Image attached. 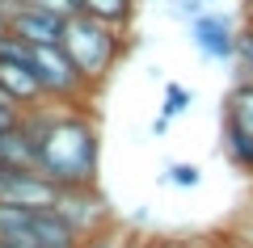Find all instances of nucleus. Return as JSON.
<instances>
[{
	"label": "nucleus",
	"mask_w": 253,
	"mask_h": 248,
	"mask_svg": "<svg viewBox=\"0 0 253 248\" xmlns=\"http://www.w3.org/2000/svg\"><path fill=\"white\" fill-rule=\"evenodd\" d=\"M190 34H194V46L215 63H228L236 55V26L224 13H194L190 17Z\"/></svg>",
	"instance_id": "nucleus-6"
},
{
	"label": "nucleus",
	"mask_w": 253,
	"mask_h": 248,
	"mask_svg": "<svg viewBox=\"0 0 253 248\" xmlns=\"http://www.w3.org/2000/svg\"><path fill=\"white\" fill-rule=\"evenodd\" d=\"M84 13L97 21H106V26L114 30H126L131 26V17H135V0H81Z\"/></svg>",
	"instance_id": "nucleus-11"
},
{
	"label": "nucleus",
	"mask_w": 253,
	"mask_h": 248,
	"mask_svg": "<svg viewBox=\"0 0 253 248\" xmlns=\"http://www.w3.org/2000/svg\"><path fill=\"white\" fill-rule=\"evenodd\" d=\"M190 101H194V93L186 89V84H177V80H169L165 84V106H161V118H181L190 109Z\"/></svg>",
	"instance_id": "nucleus-12"
},
{
	"label": "nucleus",
	"mask_w": 253,
	"mask_h": 248,
	"mask_svg": "<svg viewBox=\"0 0 253 248\" xmlns=\"http://www.w3.org/2000/svg\"><path fill=\"white\" fill-rule=\"evenodd\" d=\"M249 21H253V0H249Z\"/></svg>",
	"instance_id": "nucleus-20"
},
{
	"label": "nucleus",
	"mask_w": 253,
	"mask_h": 248,
	"mask_svg": "<svg viewBox=\"0 0 253 248\" xmlns=\"http://www.w3.org/2000/svg\"><path fill=\"white\" fill-rule=\"evenodd\" d=\"M249 26H253V21H249Z\"/></svg>",
	"instance_id": "nucleus-22"
},
{
	"label": "nucleus",
	"mask_w": 253,
	"mask_h": 248,
	"mask_svg": "<svg viewBox=\"0 0 253 248\" xmlns=\"http://www.w3.org/2000/svg\"><path fill=\"white\" fill-rule=\"evenodd\" d=\"M224 118L236 122L245 135H253V80L249 76H241L232 84V93L224 97Z\"/></svg>",
	"instance_id": "nucleus-10"
},
{
	"label": "nucleus",
	"mask_w": 253,
	"mask_h": 248,
	"mask_svg": "<svg viewBox=\"0 0 253 248\" xmlns=\"http://www.w3.org/2000/svg\"><path fill=\"white\" fill-rule=\"evenodd\" d=\"M59 46L68 51V59L76 63V71L89 80L93 89H101L106 76L114 71V63L126 55V34L106 26V21H97V17H89V13H76V17L63 21Z\"/></svg>",
	"instance_id": "nucleus-2"
},
{
	"label": "nucleus",
	"mask_w": 253,
	"mask_h": 248,
	"mask_svg": "<svg viewBox=\"0 0 253 248\" xmlns=\"http://www.w3.org/2000/svg\"><path fill=\"white\" fill-rule=\"evenodd\" d=\"M0 248H17V244H9V240H4V236H0Z\"/></svg>",
	"instance_id": "nucleus-17"
},
{
	"label": "nucleus",
	"mask_w": 253,
	"mask_h": 248,
	"mask_svg": "<svg viewBox=\"0 0 253 248\" xmlns=\"http://www.w3.org/2000/svg\"><path fill=\"white\" fill-rule=\"evenodd\" d=\"M76 248H123V244H118L114 236H106V227H101V231H93V236H84Z\"/></svg>",
	"instance_id": "nucleus-15"
},
{
	"label": "nucleus",
	"mask_w": 253,
	"mask_h": 248,
	"mask_svg": "<svg viewBox=\"0 0 253 248\" xmlns=\"http://www.w3.org/2000/svg\"><path fill=\"white\" fill-rule=\"evenodd\" d=\"M9 34L30 42V46H51V42L63 38V17H55L46 9H34V4H21L9 17Z\"/></svg>",
	"instance_id": "nucleus-7"
},
{
	"label": "nucleus",
	"mask_w": 253,
	"mask_h": 248,
	"mask_svg": "<svg viewBox=\"0 0 253 248\" xmlns=\"http://www.w3.org/2000/svg\"><path fill=\"white\" fill-rule=\"evenodd\" d=\"M165 185H181V189H194L203 181V173L194 169V164H186V160H173V164H165Z\"/></svg>",
	"instance_id": "nucleus-13"
},
{
	"label": "nucleus",
	"mask_w": 253,
	"mask_h": 248,
	"mask_svg": "<svg viewBox=\"0 0 253 248\" xmlns=\"http://www.w3.org/2000/svg\"><path fill=\"white\" fill-rule=\"evenodd\" d=\"M0 34H9V26H4V17H0Z\"/></svg>",
	"instance_id": "nucleus-18"
},
{
	"label": "nucleus",
	"mask_w": 253,
	"mask_h": 248,
	"mask_svg": "<svg viewBox=\"0 0 253 248\" xmlns=\"http://www.w3.org/2000/svg\"><path fill=\"white\" fill-rule=\"evenodd\" d=\"M219 147H224L228 164H232L236 173H245V177H253V135H245L236 122H228V118H219Z\"/></svg>",
	"instance_id": "nucleus-9"
},
{
	"label": "nucleus",
	"mask_w": 253,
	"mask_h": 248,
	"mask_svg": "<svg viewBox=\"0 0 253 248\" xmlns=\"http://www.w3.org/2000/svg\"><path fill=\"white\" fill-rule=\"evenodd\" d=\"M0 89L9 93L21 109H30V106H38V101H42V89H38L34 68H30V63H21V59H0Z\"/></svg>",
	"instance_id": "nucleus-8"
},
{
	"label": "nucleus",
	"mask_w": 253,
	"mask_h": 248,
	"mask_svg": "<svg viewBox=\"0 0 253 248\" xmlns=\"http://www.w3.org/2000/svg\"><path fill=\"white\" fill-rule=\"evenodd\" d=\"M55 214H59L68 227L76 231V236H93V231H101L110 223V206H106V198H101V189L97 185H81V189H59V198H55V206H51Z\"/></svg>",
	"instance_id": "nucleus-4"
},
{
	"label": "nucleus",
	"mask_w": 253,
	"mask_h": 248,
	"mask_svg": "<svg viewBox=\"0 0 253 248\" xmlns=\"http://www.w3.org/2000/svg\"><path fill=\"white\" fill-rule=\"evenodd\" d=\"M59 198V185L51 177H42L38 169H9L0 177V202L30 206V211H46Z\"/></svg>",
	"instance_id": "nucleus-5"
},
{
	"label": "nucleus",
	"mask_w": 253,
	"mask_h": 248,
	"mask_svg": "<svg viewBox=\"0 0 253 248\" xmlns=\"http://www.w3.org/2000/svg\"><path fill=\"white\" fill-rule=\"evenodd\" d=\"M21 4H34V9H46V13H55V17H76V13H84V4L81 0H21Z\"/></svg>",
	"instance_id": "nucleus-14"
},
{
	"label": "nucleus",
	"mask_w": 253,
	"mask_h": 248,
	"mask_svg": "<svg viewBox=\"0 0 253 248\" xmlns=\"http://www.w3.org/2000/svg\"><path fill=\"white\" fill-rule=\"evenodd\" d=\"M245 240H249V244H253V227H249V231H245Z\"/></svg>",
	"instance_id": "nucleus-19"
},
{
	"label": "nucleus",
	"mask_w": 253,
	"mask_h": 248,
	"mask_svg": "<svg viewBox=\"0 0 253 248\" xmlns=\"http://www.w3.org/2000/svg\"><path fill=\"white\" fill-rule=\"evenodd\" d=\"M21 131L34 147V169L51 177L59 189H81L101 181V139L97 122L84 106H38L21 109Z\"/></svg>",
	"instance_id": "nucleus-1"
},
{
	"label": "nucleus",
	"mask_w": 253,
	"mask_h": 248,
	"mask_svg": "<svg viewBox=\"0 0 253 248\" xmlns=\"http://www.w3.org/2000/svg\"><path fill=\"white\" fill-rule=\"evenodd\" d=\"M219 248H253V244H249V240H245V236H232V240H224V244H219Z\"/></svg>",
	"instance_id": "nucleus-16"
},
{
	"label": "nucleus",
	"mask_w": 253,
	"mask_h": 248,
	"mask_svg": "<svg viewBox=\"0 0 253 248\" xmlns=\"http://www.w3.org/2000/svg\"><path fill=\"white\" fill-rule=\"evenodd\" d=\"M30 68L38 76V89H42V101H55V106H84L93 97V84L76 71V63L68 59L59 42L51 46H30Z\"/></svg>",
	"instance_id": "nucleus-3"
},
{
	"label": "nucleus",
	"mask_w": 253,
	"mask_h": 248,
	"mask_svg": "<svg viewBox=\"0 0 253 248\" xmlns=\"http://www.w3.org/2000/svg\"><path fill=\"white\" fill-rule=\"evenodd\" d=\"M4 173H9V169H0V177H4Z\"/></svg>",
	"instance_id": "nucleus-21"
}]
</instances>
